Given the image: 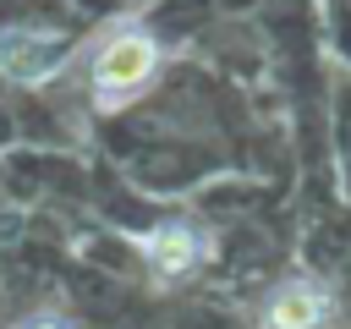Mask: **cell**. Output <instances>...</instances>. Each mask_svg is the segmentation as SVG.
<instances>
[{
    "mask_svg": "<svg viewBox=\"0 0 351 329\" xmlns=\"http://www.w3.org/2000/svg\"><path fill=\"white\" fill-rule=\"evenodd\" d=\"M154 71H159V44H154L148 33H121V38H110V44L99 49V60H93V77H88L93 104H99V110H126V104L154 82Z\"/></svg>",
    "mask_w": 351,
    "mask_h": 329,
    "instance_id": "1",
    "label": "cell"
},
{
    "mask_svg": "<svg viewBox=\"0 0 351 329\" xmlns=\"http://www.w3.org/2000/svg\"><path fill=\"white\" fill-rule=\"evenodd\" d=\"M137 252L148 258V269H154L159 280H181V274H192V269L208 258V241H203L186 219H165V225H154V230L137 236Z\"/></svg>",
    "mask_w": 351,
    "mask_h": 329,
    "instance_id": "2",
    "label": "cell"
},
{
    "mask_svg": "<svg viewBox=\"0 0 351 329\" xmlns=\"http://www.w3.org/2000/svg\"><path fill=\"white\" fill-rule=\"evenodd\" d=\"M66 60L60 33H33V27H0V71L16 82H38Z\"/></svg>",
    "mask_w": 351,
    "mask_h": 329,
    "instance_id": "3",
    "label": "cell"
},
{
    "mask_svg": "<svg viewBox=\"0 0 351 329\" xmlns=\"http://www.w3.org/2000/svg\"><path fill=\"white\" fill-rule=\"evenodd\" d=\"M335 318V296L313 280H285L263 302V329H324Z\"/></svg>",
    "mask_w": 351,
    "mask_h": 329,
    "instance_id": "4",
    "label": "cell"
},
{
    "mask_svg": "<svg viewBox=\"0 0 351 329\" xmlns=\"http://www.w3.org/2000/svg\"><path fill=\"white\" fill-rule=\"evenodd\" d=\"M22 329H66V324H60V318H55V313H38V318H27V324H22Z\"/></svg>",
    "mask_w": 351,
    "mask_h": 329,
    "instance_id": "5",
    "label": "cell"
}]
</instances>
